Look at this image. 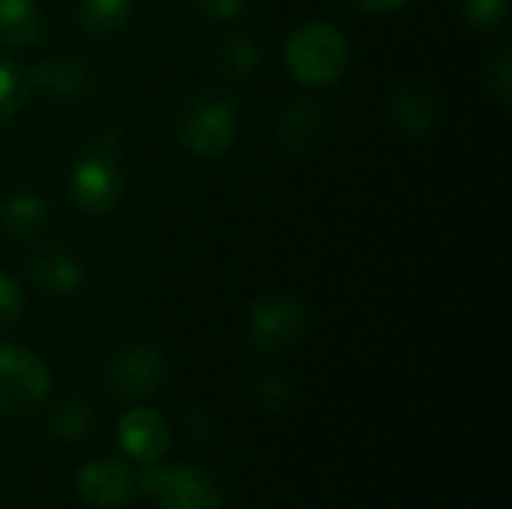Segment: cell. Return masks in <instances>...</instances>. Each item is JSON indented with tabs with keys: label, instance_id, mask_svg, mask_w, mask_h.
<instances>
[{
	"label": "cell",
	"instance_id": "2",
	"mask_svg": "<svg viewBox=\"0 0 512 509\" xmlns=\"http://www.w3.org/2000/svg\"><path fill=\"white\" fill-rule=\"evenodd\" d=\"M288 69L297 81L309 87H324L333 84L345 75L351 48L342 30H336L327 21H309L297 27L288 39L285 48Z\"/></svg>",
	"mask_w": 512,
	"mask_h": 509
},
{
	"label": "cell",
	"instance_id": "7",
	"mask_svg": "<svg viewBox=\"0 0 512 509\" xmlns=\"http://www.w3.org/2000/svg\"><path fill=\"white\" fill-rule=\"evenodd\" d=\"M165 381V360L153 345H129L123 348L108 369V384L123 399H147Z\"/></svg>",
	"mask_w": 512,
	"mask_h": 509
},
{
	"label": "cell",
	"instance_id": "9",
	"mask_svg": "<svg viewBox=\"0 0 512 509\" xmlns=\"http://www.w3.org/2000/svg\"><path fill=\"white\" fill-rule=\"evenodd\" d=\"M117 438H120V447L141 465L159 462L171 447V429H168L165 417L153 408L126 411L120 417Z\"/></svg>",
	"mask_w": 512,
	"mask_h": 509
},
{
	"label": "cell",
	"instance_id": "10",
	"mask_svg": "<svg viewBox=\"0 0 512 509\" xmlns=\"http://www.w3.org/2000/svg\"><path fill=\"white\" fill-rule=\"evenodd\" d=\"M30 279L54 297H69L84 285V270L81 264L66 252V249H39L30 258Z\"/></svg>",
	"mask_w": 512,
	"mask_h": 509
},
{
	"label": "cell",
	"instance_id": "22",
	"mask_svg": "<svg viewBox=\"0 0 512 509\" xmlns=\"http://www.w3.org/2000/svg\"><path fill=\"white\" fill-rule=\"evenodd\" d=\"M18 315H21V291L9 276L0 273V330L12 327Z\"/></svg>",
	"mask_w": 512,
	"mask_h": 509
},
{
	"label": "cell",
	"instance_id": "20",
	"mask_svg": "<svg viewBox=\"0 0 512 509\" xmlns=\"http://www.w3.org/2000/svg\"><path fill=\"white\" fill-rule=\"evenodd\" d=\"M462 15L477 30H495L510 15V0H462Z\"/></svg>",
	"mask_w": 512,
	"mask_h": 509
},
{
	"label": "cell",
	"instance_id": "23",
	"mask_svg": "<svg viewBox=\"0 0 512 509\" xmlns=\"http://www.w3.org/2000/svg\"><path fill=\"white\" fill-rule=\"evenodd\" d=\"M258 399H261L267 408L279 411V408H285V405L291 402V387H288V381H285V378H279V375H267V378H261V381H258Z\"/></svg>",
	"mask_w": 512,
	"mask_h": 509
},
{
	"label": "cell",
	"instance_id": "8",
	"mask_svg": "<svg viewBox=\"0 0 512 509\" xmlns=\"http://www.w3.org/2000/svg\"><path fill=\"white\" fill-rule=\"evenodd\" d=\"M78 492L93 507L117 509L132 501L135 474L129 471V465H123L117 459H108V456L90 459L78 471Z\"/></svg>",
	"mask_w": 512,
	"mask_h": 509
},
{
	"label": "cell",
	"instance_id": "11",
	"mask_svg": "<svg viewBox=\"0 0 512 509\" xmlns=\"http://www.w3.org/2000/svg\"><path fill=\"white\" fill-rule=\"evenodd\" d=\"M30 72V84L39 87V90H48L54 96H63V99H72V96H81L87 87H90V66L78 57H51V60H42L36 63Z\"/></svg>",
	"mask_w": 512,
	"mask_h": 509
},
{
	"label": "cell",
	"instance_id": "13",
	"mask_svg": "<svg viewBox=\"0 0 512 509\" xmlns=\"http://www.w3.org/2000/svg\"><path fill=\"white\" fill-rule=\"evenodd\" d=\"M48 225V204L36 192L18 189L0 201V228L12 237H33Z\"/></svg>",
	"mask_w": 512,
	"mask_h": 509
},
{
	"label": "cell",
	"instance_id": "18",
	"mask_svg": "<svg viewBox=\"0 0 512 509\" xmlns=\"http://www.w3.org/2000/svg\"><path fill=\"white\" fill-rule=\"evenodd\" d=\"M90 429H93V411L84 399H66L51 417V438L63 444H75L87 438Z\"/></svg>",
	"mask_w": 512,
	"mask_h": 509
},
{
	"label": "cell",
	"instance_id": "15",
	"mask_svg": "<svg viewBox=\"0 0 512 509\" xmlns=\"http://www.w3.org/2000/svg\"><path fill=\"white\" fill-rule=\"evenodd\" d=\"M321 132V108L306 102V99H294L276 123V135L288 150H306Z\"/></svg>",
	"mask_w": 512,
	"mask_h": 509
},
{
	"label": "cell",
	"instance_id": "19",
	"mask_svg": "<svg viewBox=\"0 0 512 509\" xmlns=\"http://www.w3.org/2000/svg\"><path fill=\"white\" fill-rule=\"evenodd\" d=\"M261 63V54H258V45L246 36H231L222 42L219 48V66L234 78V81H243V78H252L255 69Z\"/></svg>",
	"mask_w": 512,
	"mask_h": 509
},
{
	"label": "cell",
	"instance_id": "24",
	"mask_svg": "<svg viewBox=\"0 0 512 509\" xmlns=\"http://www.w3.org/2000/svg\"><path fill=\"white\" fill-rule=\"evenodd\" d=\"M201 12H207L216 21H231L243 12L246 0H195Z\"/></svg>",
	"mask_w": 512,
	"mask_h": 509
},
{
	"label": "cell",
	"instance_id": "4",
	"mask_svg": "<svg viewBox=\"0 0 512 509\" xmlns=\"http://www.w3.org/2000/svg\"><path fill=\"white\" fill-rule=\"evenodd\" d=\"M135 486L159 509H222L216 483L192 465H147Z\"/></svg>",
	"mask_w": 512,
	"mask_h": 509
},
{
	"label": "cell",
	"instance_id": "25",
	"mask_svg": "<svg viewBox=\"0 0 512 509\" xmlns=\"http://www.w3.org/2000/svg\"><path fill=\"white\" fill-rule=\"evenodd\" d=\"M357 9H363V12H372V15H384V12H393V9H399V6H405L408 0H351Z\"/></svg>",
	"mask_w": 512,
	"mask_h": 509
},
{
	"label": "cell",
	"instance_id": "6",
	"mask_svg": "<svg viewBox=\"0 0 512 509\" xmlns=\"http://www.w3.org/2000/svg\"><path fill=\"white\" fill-rule=\"evenodd\" d=\"M306 330V312L297 300L264 297L249 312V336L261 351H285L300 342Z\"/></svg>",
	"mask_w": 512,
	"mask_h": 509
},
{
	"label": "cell",
	"instance_id": "16",
	"mask_svg": "<svg viewBox=\"0 0 512 509\" xmlns=\"http://www.w3.org/2000/svg\"><path fill=\"white\" fill-rule=\"evenodd\" d=\"M132 15V0H81L78 21L81 30L90 36H111L117 33Z\"/></svg>",
	"mask_w": 512,
	"mask_h": 509
},
{
	"label": "cell",
	"instance_id": "21",
	"mask_svg": "<svg viewBox=\"0 0 512 509\" xmlns=\"http://www.w3.org/2000/svg\"><path fill=\"white\" fill-rule=\"evenodd\" d=\"M489 90L498 96V102H510L512 96V54L504 48L492 63H489Z\"/></svg>",
	"mask_w": 512,
	"mask_h": 509
},
{
	"label": "cell",
	"instance_id": "5",
	"mask_svg": "<svg viewBox=\"0 0 512 509\" xmlns=\"http://www.w3.org/2000/svg\"><path fill=\"white\" fill-rule=\"evenodd\" d=\"M51 390L48 366L15 345H0V411L24 414L45 402Z\"/></svg>",
	"mask_w": 512,
	"mask_h": 509
},
{
	"label": "cell",
	"instance_id": "17",
	"mask_svg": "<svg viewBox=\"0 0 512 509\" xmlns=\"http://www.w3.org/2000/svg\"><path fill=\"white\" fill-rule=\"evenodd\" d=\"M30 90V72L12 60H0V126L9 123L24 108Z\"/></svg>",
	"mask_w": 512,
	"mask_h": 509
},
{
	"label": "cell",
	"instance_id": "14",
	"mask_svg": "<svg viewBox=\"0 0 512 509\" xmlns=\"http://www.w3.org/2000/svg\"><path fill=\"white\" fill-rule=\"evenodd\" d=\"M42 36V12L33 0H0V42L33 45Z\"/></svg>",
	"mask_w": 512,
	"mask_h": 509
},
{
	"label": "cell",
	"instance_id": "1",
	"mask_svg": "<svg viewBox=\"0 0 512 509\" xmlns=\"http://www.w3.org/2000/svg\"><path fill=\"white\" fill-rule=\"evenodd\" d=\"M117 135H120L117 129L102 132L99 141L90 144L72 165L69 195L81 213L102 216L117 204L123 192V165L117 153Z\"/></svg>",
	"mask_w": 512,
	"mask_h": 509
},
{
	"label": "cell",
	"instance_id": "12",
	"mask_svg": "<svg viewBox=\"0 0 512 509\" xmlns=\"http://www.w3.org/2000/svg\"><path fill=\"white\" fill-rule=\"evenodd\" d=\"M438 99L426 87H402L390 99V117L393 126L408 135H429L438 126Z\"/></svg>",
	"mask_w": 512,
	"mask_h": 509
},
{
	"label": "cell",
	"instance_id": "3",
	"mask_svg": "<svg viewBox=\"0 0 512 509\" xmlns=\"http://www.w3.org/2000/svg\"><path fill=\"white\" fill-rule=\"evenodd\" d=\"M234 132H237V108L219 90L198 93L183 108L180 141L192 156L213 159V156L225 153L234 141Z\"/></svg>",
	"mask_w": 512,
	"mask_h": 509
}]
</instances>
